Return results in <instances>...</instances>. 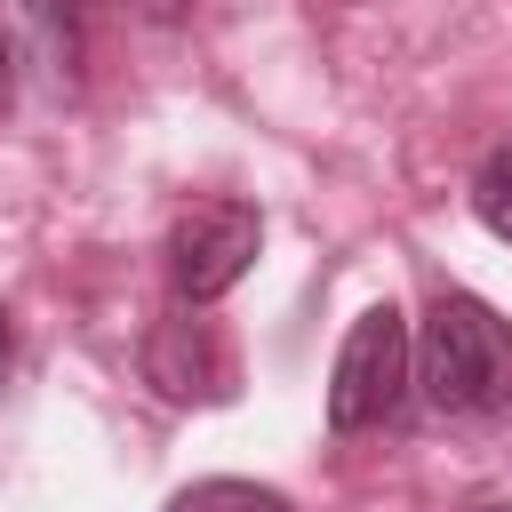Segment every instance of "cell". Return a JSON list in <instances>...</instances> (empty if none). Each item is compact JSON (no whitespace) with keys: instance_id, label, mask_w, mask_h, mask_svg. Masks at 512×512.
<instances>
[{"instance_id":"cell-1","label":"cell","mask_w":512,"mask_h":512,"mask_svg":"<svg viewBox=\"0 0 512 512\" xmlns=\"http://www.w3.org/2000/svg\"><path fill=\"white\" fill-rule=\"evenodd\" d=\"M416 384L440 416H488L512 392V336L480 296H440L416 336Z\"/></svg>"},{"instance_id":"cell-2","label":"cell","mask_w":512,"mask_h":512,"mask_svg":"<svg viewBox=\"0 0 512 512\" xmlns=\"http://www.w3.org/2000/svg\"><path fill=\"white\" fill-rule=\"evenodd\" d=\"M416 384V336L400 320V304H368L336 352V376H328V424L336 432H376L400 416Z\"/></svg>"},{"instance_id":"cell-3","label":"cell","mask_w":512,"mask_h":512,"mask_svg":"<svg viewBox=\"0 0 512 512\" xmlns=\"http://www.w3.org/2000/svg\"><path fill=\"white\" fill-rule=\"evenodd\" d=\"M256 248H264V216L248 200H192L168 224V288H176V304H216L224 288H240Z\"/></svg>"},{"instance_id":"cell-4","label":"cell","mask_w":512,"mask_h":512,"mask_svg":"<svg viewBox=\"0 0 512 512\" xmlns=\"http://www.w3.org/2000/svg\"><path fill=\"white\" fill-rule=\"evenodd\" d=\"M144 376L168 400H224L232 392V344L216 336V320L200 304H176L152 336H144Z\"/></svg>"},{"instance_id":"cell-5","label":"cell","mask_w":512,"mask_h":512,"mask_svg":"<svg viewBox=\"0 0 512 512\" xmlns=\"http://www.w3.org/2000/svg\"><path fill=\"white\" fill-rule=\"evenodd\" d=\"M80 24H88V0H0V40L16 72L40 80L48 96L80 88Z\"/></svg>"},{"instance_id":"cell-6","label":"cell","mask_w":512,"mask_h":512,"mask_svg":"<svg viewBox=\"0 0 512 512\" xmlns=\"http://www.w3.org/2000/svg\"><path fill=\"white\" fill-rule=\"evenodd\" d=\"M472 216H480L496 240H512V136L488 144V160L472 168Z\"/></svg>"},{"instance_id":"cell-7","label":"cell","mask_w":512,"mask_h":512,"mask_svg":"<svg viewBox=\"0 0 512 512\" xmlns=\"http://www.w3.org/2000/svg\"><path fill=\"white\" fill-rule=\"evenodd\" d=\"M168 512H288V496L256 488V480H192Z\"/></svg>"},{"instance_id":"cell-8","label":"cell","mask_w":512,"mask_h":512,"mask_svg":"<svg viewBox=\"0 0 512 512\" xmlns=\"http://www.w3.org/2000/svg\"><path fill=\"white\" fill-rule=\"evenodd\" d=\"M16 88H24V72H16V56H8V40H0V120H8V104H16Z\"/></svg>"},{"instance_id":"cell-9","label":"cell","mask_w":512,"mask_h":512,"mask_svg":"<svg viewBox=\"0 0 512 512\" xmlns=\"http://www.w3.org/2000/svg\"><path fill=\"white\" fill-rule=\"evenodd\" d=\"M16 368V328H8V304H0V376Z\"/></svg>"},{"instance_id":"cell-10","label":"cell","mask_w":512,"mask_h":512,"mask_svg":"<svg viewBox=\"0 0 512 512\" xmlns=\"http://www.w3.org/2000/svg\"><path fill=\"white\" fill-rule=\"evenodd\" d=\"M488 512H512V504H488Z\"/></svg>"},{"instance_id":"cell-11","label":"cell","mask_w":512,"mask_h":512,"mask_svg":"<svg viewBox=\"0 0 512 512\" xmlns=\"http://www.w3.org/2000/svg\"><path fill=\"white\" fill-rule=\"evenodd\" d=\"M88 8H96V0H88Z\"/></svg>"}]
</instances>
